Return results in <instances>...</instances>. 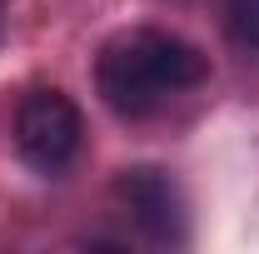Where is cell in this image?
<instances>
[{
	"label": "cell",
	"instance_id": "obj_1",
	"mask_svg": "<svg viewBox=\"0 0 259 254\" xmlns=\"http://www.w3.org/2000/svg\"><path fill=\"white\" fill-rule=\"evenodd\" d=\"M204 75H209V60L199 55V45H190V40H180L169 30L115 35L95 60L100 95L125 120H140V115L160 110L169 95L199 85Z\"/></svg>",
	"mask_w": 259,
	"mask_h": 254
},
{
	"label": "cell",
	"instance_id": "obj_2",
	"mask_svg": "<svg viewBox=\"0 0 259 254\" xmlns=\"http://www.w3.org/2000/svg\"><path fill=\"white\" fill-rule=\"evenodd\" d=\"M80 135H85V120L65 90H30L15 115V145L25 164L40 175H60L80 155Z\"/></svg>",
	"mask_w": 259,
	"mask_h": 254
},
{
	"label": "cell",
	"instance_id": "obj_3",
	"mask_svg": "<svg viewBox=\"0 0 259 254\" xmlns=\"http://www.w3.org/2000/svg\"><path fill=\"white\" fill-rule=\"evenodd\" d=\"M115 199L125 204V215L135 220V229L150 239V244H185L190 234V209H185V194L180 185L155 170V164H135L115 175Z\"/></svg>",
	"mask_w": 259,
	"mask_h": 254
},
{
	"label": "cell",
	"instance_id": "obj_4",
	"mask_svg": "<svg viewBox=\"0 0 259 254\" xmlns=\"http://www.w3.org/2000/svg\"><path fill=\"white\" fill-rule=\"evenodd\" d=\"M225 10V30L239 50H254L259 55V0H220Z\"/></svg>",
	"mask_w": 259,
	"mask_h": 254
}]
</instances>
